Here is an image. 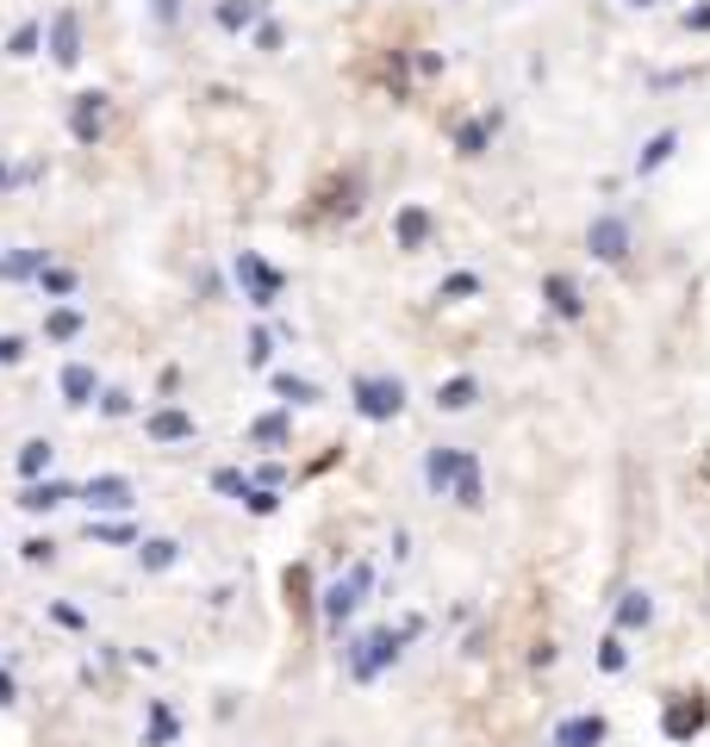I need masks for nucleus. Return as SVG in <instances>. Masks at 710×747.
Masks as SVG:
<instances>
[{
  "mask_svg": "<svg viewBox=\"0 0 710 747\" xmlns=\"http://www.w3.org/2000/svg\"><path fill=\"white\" fill-rule=\"evenodd\" d=\"M412 635H418V623H405V630H374V635H362V642L349 648V672H356L362 686H368V679H381V672L405 654V642H412Z\"/></svg>",
  "mask_w": 710,
  "mask_h": 747,
  "instance_id": "1",
  "label": "nucleus"
},
{
  "mask_svg": "<svg viewBox=\"0 0 710 747\" xmlns=\"http://www.w3.org/2000/svg\"><path fill=\"white\" fill-rule=\"evenodd\" d=\"M349 393H356V411H362L368 423H393L405 411V381L399 374H356Z\"/></svg>",
  "mask_w": 710,
  "mask_h": 747,
  "instance_id": "2",
  "label": "nucleus"
},
{
  "mask_svg": "<svg viewBox=\"0 0 710 747\" xmlns=\"http://www.w3.org/2000/svg\"><path fill=\"white\" fill-rule=\"evenodd\" d=\"M630 249H635V230L623 212H598L593 225H586V256L593 262H611V269H623L630 262Z\"/></svg>",
  "mask_w": 710,
  "mask_h": 747,
  "instance_id": "3",
  "label": "nucleus"
},
{
  "mask_svg": "<svg viewBox=\"0 0 710 747\" xmlns=\"http://www.w3.org/2000/svg\"><path fill=\"white\" fill-rule=\"evenodd\" d=\"M710 723V698L705 691H673L667 704H661V735L667 742H698Z\"/></svg>",
  "mask_w": 710,
  "mask_h": 747,
  "instance_id": "4",
  "label": "nucleus"
},
{
  "mask_svg": "<svg viewBox=\"0 0 710 747\" xmlns=\"http://www.w3.org/2000/svg\"><path fill=\"white\" fill-rule=\"evenodd\" d=\"M44 50H50L57 69H76V63H81V13L69 7V0L50 7V20H44Z\"/></svg>",
  "mask_w": 710,
  "mask_h": 747,
  "instance_id": "5",
  "label": "nucleus"
},
{
  "mask_svg": "<svg viewBox=\"0 0 710 747\" xmlns=\"http://www.w3.org/2000/svg\"><path fill=\"white\" fill-rule=\"evenodd\" d=\"M474 449H455V442H437V449H424V486H430V493H455L461 486V474H467V467H474Z\"/></svg>",
  "mask_w": 710,
  "mask_h": 747,
  "instance_id": "6",
  "label": "nucleus"
},
{
  "mask_svg": "<svg viewBox=\"0 0 710 747\" xmlns=\"http://www.w3.org/2000/svg\"><path fill=\"white\" fill-rule=\"evenodd\" d=\"M237 281H244V299H250V306H274V299H281V287H288V274L269 269L256 249H244V256H237Z\"/></svg>",
  "mask_w": 710,
  "mask_h": 747,
  "instance_id": "7",
  "label": "nucleus"
},
{
  "mask_svg": "<svg viewBox=\"0 0 710 747\" xmlns=\"http://www.w3.org/2000/svg\"><path fill=\"white\" fill-rule=\"evenodd\" d=\"M368 586H374V567H349V579H337V586H330L325 592V623L330 630H337V623H343V616H356V604H362L368 598Z\"/></svg>",
  "mask_w": 710,
  "mask_h": 747,
  "instance_id": "8",
  "label": "nucleus"
},
{
  "mask_svg": "<svg viewBox=\"0 0 710 747\" xmlns=\"http://www.w3.org/2000/svg\"><path fill=\"white\" fill-rule=\"evenodd\" d=\"M269 20V0H212V25L225 32V38H244L256 25Z\"/></svg>",
  "mask_w": 710,
  "mask_h": 747,
  "instance_id": "9",
  "label": "nucleus"
},
{
  "mask_svg": "<svg viewBox=\"0 0 710 747\" xmlns=\"http://www.w3.org/2000/svg\"><path fill=\"white\" fill-rule=\"evenodd\" d=\"M430 237H437V218H430V206H399V212H393V244H399L405 256H418Z\"/></svg>",
  "mask_w": 710,
  "mask_h": 747,
  "instance_id": "10",
  "label": "nucleus"
},
{
  "mask_svg": "<svg viewBox=\"0 0 710 747\" xmlns=\"http://www.w3.org/2000/svg\"><path fill=\"white\" fill-rule=\"evenodd\" d=\"M542 299H549V312H555V318H567V325H579V318H586V293H579L574 274H542Z\"/></svg>",
  "mask_w": 710,
  "mask_h": 747,
  "instance_id": "11",
  "label": "nucleus"
},
{
  "mask_svg": "<svg viewBox=\"0 0 710 747\" xmlns=\"http://www.w3.org/2000/svg\"><path fill=\"white\" fill-rule=\"evenodd\" d=\"M605 716L598 710H579V716H561L555 723V747H605Z\"/></svg>",
  "mask_w": 710,
  "mask_h": 747,
  "instance_id": "12",
  "label": "nucleus"
},
{
  "mask_svg": "<svg viewBox=\"0 0 710 747\" xmlns=\"http://www.w3.org/2000/svg\"><path fill=\"white\" fill-rule=\"evenodd\" d=\"M649 623H654V592L630 586V592L611 604V630H617V635H635V630H649Z\"/></svg>",
  "mask_w": 710,
  "mask_h": 747,
  "instance_id": "13",
  "label": "nucleus"
},
{
  "mask_svg": "<svg viewBox=\"0 0 710 747\" xmlns=\"http://www.w3.org/2000/svg\"><path fill=\"white\" fill-rule=\"evenodd\" d=\"M81 505H88V511H125V505H132V479H119V474L88 479V486H81Z\"/></svg>",
  "mask_w": 710,
  "mask_h": 747,
  "instance_id": "14",
  "label": "nucleus"
},
{
  "mask_svg": "<svg viewBox=\"0 0 710 747\" xmlns=\"http://www.w3.org/2000/svg\"><path fill=\"white\" fill-rule=\"evenodd\" d=\"M100 118H106V94H76V106H69V132L81 137V144H94L100 137Z\"/></svg>",
  "mask_w": 710,
  "mask_h": 747,
  "instance_id": "15",
  "label": "nucleus"
},
{
  "mask_svg": "<svg viewBox=\"0 0 710 747\" xmlns=\"http://www.w3.org/2000/svg\"><path fill=\"white\" fill-rule=\"evenodd\" d=\"M493 132H499V113H486V118H467V125H455V156H486L493 150Z\"/></svg>",
  "mask_w": 710,
  "mask_h": 747,
  "instance_id": "16",
  "label": "nucleus"
},
{
  "mask_svg": "<svg viewBox=\"0 0 710 747\" xmlns=\"http://www.w3.org/2000/svg\"><path fill=\"white\" fill-rule=\"evenodd\" d=\"M44 269H50V249H13V256H0V281H32Z\"/></svg>",
  "mask_w": 710,
  "mask_h": 747,
  "instance_id": "17",
  "label": "nucleus"
},
{
  "mask_svg": "<svg viewBox=\"0 0 710 747\" xmlns=\"http://www.w3.org/2000/svg\"><path fill=\"white\" fill-rule=\"evenodd\" d=\"M467 405H481V381L474 374H455V381L437 386V411H467Z\"/></svg>",
  "mask_w": 710,
  "mask_h": 747,
  "instance_id": "18",
  "label": "nucleus"
},
{
  "mask_svg": "<svg viewBox=\"0 0 710 747\" xmlns=\"http://www.w3.org/2000/svg\"><path fill=\"white\" fill-rule=\"evenodd\" d=\"M673 150H679V132H654L642 144V156H635V174H654L661 162H673Z\"/></svg>",
  "mask_w": 710,
  "mask_h": 747,
  "instance_id": "19",
  "label": "nucleus"
},
{
  "mask_svg": "<svg viewBox=\"0 0 710 747\" xmlns=\"http://www.w3.org/2000/svg\"><path fill=\"white\" fill-rule=\"evenodd\" d=\"M63 399H69V405H88V399H94V367H88V362H69V367H63Z\"/></svg>",
  "mask_w": 710,
  "mask_h": 747,
  "instance_id": "20",
  "label": "nucleus"
},
{
  "mask_svg": "<svg viewBox=\"0 0 710 747\" xmlns=\"http://www.w3.org/2000/svg\"><path fill=\"white\" fill-rule=\"evenodd\" d=\"M38 44H44V20H20L7 32V57H38Z\"/></svg>",
  "mask_w": 710,
  "mask_h": 747,
  "instance_id": "21",
  "label": "nucleus"
},
{
  "mask_svg": "<svg viewBox=\"0 0 710 747\" xmlns=\"http://www.w3.org/2000/svg\"><path fill=\"white\" fill-rule=\"evenodd\" d=\"M144 430H150L156 442H181V437H193V418H188V411H156Z\"/></svg>",
  "mask_w": 710,
  "mask_h": 747,
  "instance_id": "22",
  "label": "nucleus"
},
{
  "mask_svg": "<svg viewBox=\"0 0 710 747\" xmlns=\"http://www.w3.org/2000/svg\"><path fill=\"white\" fill-rule=\"evenodd\" d=\"M449 498H455L461 511H481V505H486V479H481V461H474V467L461 474V486H455V493H449Z\"/></svg>",
  "mask_w": 710,
  "mask_h": 747,
  "instance_id": "23",
  "label": "nucleus"
},
{
  "mask_svg": "<svg viewBox=\"0 0 710 747\" xmlns=\"http://www.w3.org/2000/svg\"><path fill=\"white\" fill-rule=\"evenodd\" d=\"M69 498V486H57V479H44V486H25L20 493V505L25 511H50V505H63Z\"/></svg>",
  "mask_w": 710,
  "mask_h": 747,
  "instance_id": "24",
  "label": "nucleus"
},
{
  "mask_svg": "<svg viewBox=\"0 0 710 747\" xmlns=\"http://www.w3.org/2000/svg\"><path fill=\"white\" fill-rule=\"evenodd\" d=\"M630 667V648H623V635H605V642H598V672H623Z\"/></svg>",
  "mask_w": 710,
  "mask_h": 747,
  "instance_id": "25",
  "label": "nucleus"
},
{
  "mask_svg": "<svg viewBox=\"0 0 710 747\" xmlns=\"http://www.w3.org/2000/svg\"><path fill=\"white\" fill-rule=\"evenodd\" d=\"M44 330H50L57 343H69V337H81V312L76 306H57L50 318H44Z\"/></svg>",
  "mask_w": 710,
  "mask_h": 747,
  "instance_id": "26",
  "label": "nucleus"
},
{
  "mask_svg": "<svg viewBox=\"0 0 710 747\" xmlns=\"http://www.w3.org/2000/svg\"><path fill=\"white\" fill-rule=\"evenodd\" d=\"M274 393H281L288 405H312V399H318V386H312V381H293V374H274Z\"/></svg>",
  "mask_w": 710,
  "mask_h": 747,
  "instance_id": "27",
  "label": "nucleus"
},
{
  "mask_svg": "<svg viewBox=\"0 0 710 747\" xmlns=\"http://www.w3.org/2000/svg\"><path fill=\"white\" fill-rule=\"evenodd\" d=\"M474 293H481V274H449L437 287V299H474Z\"/></svg>",
  "mask_w": 710,
  "mask_h": 747,
  "instance_id": "28",
  "label": "nucleus"
},
{
  "mask_svg": "<svg viewBox=\"0 0 710 747\" xmlns=\"http://www.w3.org/2000/svg\"><path fill=\"white\" fill-rule=\"evenodd\" d=\"M38 287L50 293V299H69V293H76V274H69V269H44Z\"/></svg>",
  "mask_w": 710,
  "mask_h": 747,
  "instance_id": "29",
  "label": "nucleus"
},
{
  "mask_svg": "<svg viewBox=\"0 0 710 747\" xmlns=\"http://www.w3.org/2000/svg\"><path fill=\"white\" fill-rule=\"evenodd\" d=\"M50 467V442H25L20 449V474H44Z\"/></svg>",
  "mask_w": 710,
  "mask_h": 747,
  "instance_id": "30",
  "label": "nucleus"
},
{
  "mask_svg": "<svg viewBox=\"0 0 710 747\" xmlns=\"http://www.w3.org/2000/svg\"><path fill=\"white\" fill-rule=\"evenodd\" d=\"M256 442H288V411H269V418H256Z\"/></svg>",
  "mask_w": 710,
  "mask_h": 747,
  "instance_id": "31",
  "label": "nucleus"
},
{
  "mask_svg": "<svg viewBox=\"0 0 710 747\" xmlns=\"http://www.w3.org/2000/svg\"><path fill=\"white\" fill-rule=\"evenodd\" d=\"M281 44H288L281 20H262V25H256V50H281Z\"/></svg>",
  "mask_w": 710,
  "mask_h": 747,
  "instance_id": "32",
  "label": "nucleus"
},
{
  "mask_svg": "<svg viewBox=\"0 0 710 747\" xmlns=\"http://www.w3.org/2000/svg\"><path fill=\"white\" fill-rule=\"evenodd\" d=\"M137 561H144V567H169V561H174V542H144V555H137Z\"/></svg>",
  "mask_w": 710,
  "mask_h": 747,
  "instance_id": "33",
  "label": "nucleus"
},
{
  "mask_svg": "<svg viewBox=\"0 0 710 747\" xmlns=\"http://www.w3.org/2000/svg\"><path fill=\"white\" fill-rule=\"evenodd\" d=\"M686 32H710V0H698V7H686Z\"/></svg>",
  "mask_w": 710,
  "mask_h": 747,
  "instance_id": "34",
  "label": "nucleus"
},
{
  "mask_svg": "<svg viewBox=\"0 0 710 747\" xmlns=\"http://www.w3.org/2000/svg\"><path fill=\"white\" fill-rule=\"evenodd\" d=\"M144 7L156 13V25H174V20H181V0H144Z\"/></svg>",
  "mask_w": 710,
  "mask_h": 747,
  "instance_id": "35",
  "label": "nucleus"
},
{
  "mask_svg": "<svg viewBox=\"0 0 710 747\" xmlns=\"http://www.w3.org/2000/svg\"><path fill=\"white\" fill-rule=\"evenodd\" d=\"M25 355V337H0V362H20Z\"/></svg>",
  "mask_w": 710,
  "mask_h": 747,
  "instance_id": "36",
  "label": "nucleus"
},
{
  "mask_svg": "<svg viewBox=\"0 0 710 747\" xmlns=\"http://www.w3.org/2000/svg\"><path fill=\"white\" fill-rule=\"evenodd\" d=\"M623 7H635V13H649V7H661V0H623Z\"/></svg>",
  "mask_w": 710,
  "mask_h": 747,
  "instance_id": "37",
  "label": "nucleus"
}]
</instances>
